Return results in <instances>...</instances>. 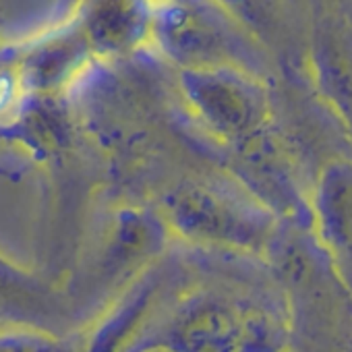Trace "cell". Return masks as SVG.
Wrapping results in <instances>:
<instances>
[{"label":"cell","instance_id":"obj_1","mask_svg":"<svg viewBox=\"0 0 352 352\" xmlns=\"http://www.w3.org/2000/svg\"><path fill=\"white\" fill-rule=\"evenodd\" d=\"M0 352H83L69 338L28 325H0Z\"/></svg>","mask_w":352,"mask_h":352},{"label":"cell","instance_id":"obj_2","mask_svg":"<svg viewBox=\"0 0 352 352\" xmlns=\"http://www.w3.org/2000/svg\"><path fill=\"white\" fill-rule=\"evenodd\" d=\"M19 100V85L9 73H0V114H7Z\"/></svg>","mask_w":352,"mask_h":352}]
</instances>
